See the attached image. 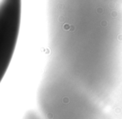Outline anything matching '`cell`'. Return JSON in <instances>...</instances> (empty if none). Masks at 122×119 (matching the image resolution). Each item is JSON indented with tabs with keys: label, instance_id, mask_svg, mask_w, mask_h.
<instances>
[{
	"label": "cell",
	"instance_id": "obj_1",
	"mask_svg": "<svg viewBox=\"0 0 122 119\" xmlns=\"http://www.w3.org/2000/svg\"><path fill=\"white\" fill-rule=\"evenodd\" d=\"M21 0L0 1V82L11 62L20 26Z\"/></svg>",
	"mask_w": 122,
	"mask_h": 119
}]
</instances>
